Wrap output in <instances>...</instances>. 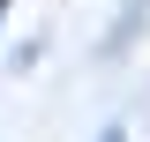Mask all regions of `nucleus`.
Segmentation results:
<instances>
[{"label":"nucleus","instance_id":"1","mask_svg":"<svg viewBox=\"0 0 150 142\" xmlns=\"http://www.w3.org/2000/svg\"><path fill=\"white\" fill-rule=\"evenodd\" d=\"M105 142H120V127H105Z\"/></svg>","mask_w":150,"mask_h":142},{"label":"nucleus","instance_id":"2","mask_svg":"<svg viewBox=\"0 0 150 142\" xmlns=\"http://www.w3.org/2000/svg\"><path fill=\"white\" fill-rule=\"evenodd\" d=\"M0 15H8V0H0Z\"/></svg>","mask_w":150,"mask_h":142}]
</instances>
